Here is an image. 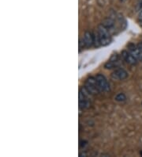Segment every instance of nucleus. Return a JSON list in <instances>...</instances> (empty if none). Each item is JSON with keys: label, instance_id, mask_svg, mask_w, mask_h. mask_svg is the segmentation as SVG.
<instances>
[{"label": "nucleus", "instance_id": "nucleus-1", "mask_svg": "<svg viewBox=\"0 0 142 157\" xmlns=\"http://www.w3.org/2000/svg\"><path fill=\"white\" fill-rule=\"evenodd\" d=\"M98 36L100 45L106 46L109 44L111 41L110 33H109V29L104 25H99L98 27Z\"/></svg>", "mask_w": 142, "mask_h": 157}, {"label": "nucleus", "instance_id": "nucleus-2", "mask_svg": "<svg viewBox=\"0 0 142 157\" xmlns=\"http://www.w3.org/2000/svg\"><path fill=\"white\" fill-rule=\"evenodd\" d=\"M85 86L92 94H97V93L100 91V89H99L96 79V78H93V77H89L86 80V83H85Z\"/></svg>", "mask_w": 142, "mask_h": 157}, {"label": "nucleus", "instance_id": "nucleus-3", "mask_svg": "<svg viewBox=\"0 0 142 157\" xmlns=\"http://www.w3.org/2000/svg\"><path fill=\"white\" fill-rule=\"evenodd\" d=\"M95 78L96 79L97 84H98L99 89L100 91H108L110 90L109 84H108L106 78L104 75H101V74H98Z\"/></svg>", "mask_w": 142, "mask_h": 157}, {"label": "nucleus", "instance_id": "nucleus-4", "mask_svg": "<svg viewBox=\"0 0 142 157\" xmlns=\"http://www.w3.org/2000/svg\"><path fill=\"white\" fill-rule=\"evenodd\" d=\"M111 77L116 80H124L128 77V73L123 68H118L111 73Z\"/></svg>", "mask_w": 142, "mask_h": 157}, {"label": "nucleus", "instance_id": "nucleus-5", "mask_svg": "<svg viewBox=\"0 0 142 157\" xmlns=\"http://www.w3.org/2000/svg\"><path fill=\"white\" fill-rule=\"evenodd\" d=\"M129 52L134 56L137 60H142V50L140 49L138 47L133 45V44H129L128 46Z\"/></svg>", "mask_w": 142, "mask_h": 157}, {"label": "nucleus", "instance_id": "nucleus-6", "mask_svg": "<svg viewBox=\"0 0 142 157\" xmlns=\"http://www.w3.org/2000/svg\"><path fill=\"white\" fill-rule=\"evenodd\" d=\"M122 56L123 59L131 65H136L137 63V59L133 56L130 52H128L127 51H123L122 52Z\"/></svg>", "mask_w": 142, "mask_h": 157}, {"label": "nucleus", "instance_id": "nucleus-7", "mask_svg": "<svg viewBox=\"0 0 142 157\" xmlns=\"http://www.w3.org/2000/svg\"><path fill=\"white\" fill-rule=\"evenodd\" d=\"M89 98H88L87 97H85V95L80 92L79 94V105L80 107L82 108V109H85V108H88L89 105Z\"/></svg>", "mask_w": 142, "mask_h": 157}, {"label": "nucleus", "instance_id": "nucleus-8", "mask_svg": "<svg viewBox=\"0 0 142 157\" xmlns=\"http://www.w3.org/2000/svg\"><path fill=\"white\" fill-rule=\"evenodd\" d=\"M83 39L87 47L92 46L93 43H94V36L90 32H85Z\"/></svg>", "mask_w": 142, "mask_h": 157}, {"label": "nucleus", "instance_id": "nucleus-9", "mask_svg": "<svg viewBox=\"0 0 142 157\" xmlns=\"http://www.w3.org/2000/svg\"><path fill=\"white\" fill-rule=\"evenodd\" d=\"M126 96L123 93H120L115 96V100L118 101H126Z\"/></svg>", "mask_w": 142, "mask_h": 157}, {"label": "nucleus", "instance_id": "nucleus-10", "mask_svg": "<svg viewBox=\"0 0 142 157\" xmlns=\"http://www.w3.org/2000/svg\"><path fill=\"white\" fill-rule=\"evenodd\" d=\"M138 18L140 20V21H142V9L140 10V13H139V15H138Z\"/></svg>", "mask_w": 142, "mask_h": 157}, {"label": "nucleus", "instance_id": "nucleus-11", "mask_svg": "<svg viewBox=\"0 0 142 157\" xmlns=\"http://www.w3.org/2000/svg\"><path fill=\"white\" fill-rule=\"evenodd\" d=\"M137 47H138V48H140V49H141V50H142V42L139 43L138 45H137Z\"/></svg>", "mask_w": 142, "mask_h": 157}, {"label": "nucleus", "instance_id": "nucleus-12", "mask_svg": "<svg viewBox=\"0 0 142 157\" xmlns=\"http://www.w3.org/2000/svg\"><path fill=\"white\" fill-rule=\"evenodd\" d=\"M140 26H142V21H140Z\"/></svg>", "mask_w": 142, "mask_h": 157}, {"label": "nucleus", "instance_id": "nucleus-13", "mask_svg": "<svg viewBox=\"0 0 142 157\" xmlns=\"http://www.w3.org/2000/svg\"><path fill=\"white\" fill-rule=\"evenodd\" d=\"M140 155H141V156H142V151H140Z\"/></svg>", "mask_w": 142, "mask_h": 157}, {"label": "nucleus", "instance_id": "nucleus-14", "mask_svg": "<svg viewBox=\"0 0 142 157\" xmlns=\"http://www.w3.org/2000/svg\"><path fill=\"white\" fill-rule=\"evenodd\" d=\"M141 105H142V103H141Z\"/></svg>", "mask_w": 142, "mask_h": 157}]
</instances>
